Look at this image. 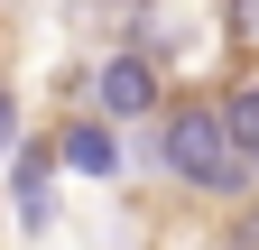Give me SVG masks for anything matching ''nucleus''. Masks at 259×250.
<instances>
[{
  "label": "nucleus",
  "instance_id": "7",
  "mask_svg": "<svg viewBox=\"0 0 259 250\" xmlns=\"http://www.w3.org/2000/svg\"><path fill=\"white\" fill-rule=\"evenodd\" d=\"M232 250H259V204H250L241 223H232Z\"/></svg>",
  "mask_w": 259,
  "mask_h": 250
},
{
  "label": "nucleus",
  "instance_id": "1",
  "mask_svg": "<svg viewBox=\"0 0 259 250\" xmlns=\"http://www.w3.org/2000/svg\"><path fill=\"white\" fill-rule=\"evenodd\" d=\"M157 167H167L176 185H194V195H241V185L259 176L241 148H232V130H222V102L167 111V130H157Z\"/></svg>",
  "mask_w": 259,
  "mask_h": 250
},
{
  "label": "nucleus",
  "instance_id": "6",
  "mask_svg": "<svg viewBox=\"0 0 259 250\" xmlns=\"http://www.w3.org/2000/svg\"><path fill=\"white\" fill-rule=\"evenodd\" d=\"M222 19H232V47L259 56V0H222Z\"/></svg>",
  "mask_w": 259,
  "mask_h": 250
},
{
  "label": "nucleus",
  "instance_id": "4",
  "mask_svg": "<svg viewBox=\"0 0 259 250\" xmlns=\"http://www.w3.org/2000/svg\"><path fill=\"white\" fill-rule=\"evenodd\" d=\"M65 158L56 148H19L10 158V204H19V232H47V176H56Z\"/></svg>",
  "mask_w": 259,
  "mask_h": 250
},
{
  "label": "nucleus",
  "instance_id": "5",
  "mask_svg": "<svg viewBox=\"0 0 259 250\" xmlns=\"http://www.w3.org/2000/svg\"><path fill=\"white\" fill-rule=\"evenodd\" d=\"M222 130H232V148H241V158L259 167V74L222 93Z\"/></svg>",
  "mask_w": 259,
  "mask_h": 250
},
{
  "label": "nucleus",
  "instance_id": "8",
  "mask_svg": "<svg viewBox=\"0 0 259 250\" xmlns=\"http://www.w3.org/2000/svg\"><path fill=\"white\" fill-rule=\"evenodd\" d=\"M19 139V111H10V93H0V148H10Z\"/></svg>",
  "mask_w": 259,
  "mask_h": 250
},
{
  "label": "nucleus",
  "instance_id": "2",
  "mask_svg": "<svg viewBox=\"0 0 259 250\" xmlns=\"http://www.w3.org/2000/svg\"><path fill=\"white\" fill-rule=\"evenodd\" d=\"M157 93H167V65H157L148 47H130V56H111L102 65V84H93V102H102V120H139Z\"/></svg>",
  "mask_w": 259,
  "mask_h": 250
},
{
  "label": "nucleus",
  "instance_id": "3",
  "mask_svg": "<svg viewBox=\"0 0 259 250\" xmlns=\"http://www.w3.org/2000/svg\"><path fill=\"white\" fill-rule=\"evenodd\" d=\"M56 158L74 167V176H120V139H111L102 111H83V120H65V130H56Z\"/></svg>",
  "mask_w": 259,
  "mask_h": 250
}]
</instances>
